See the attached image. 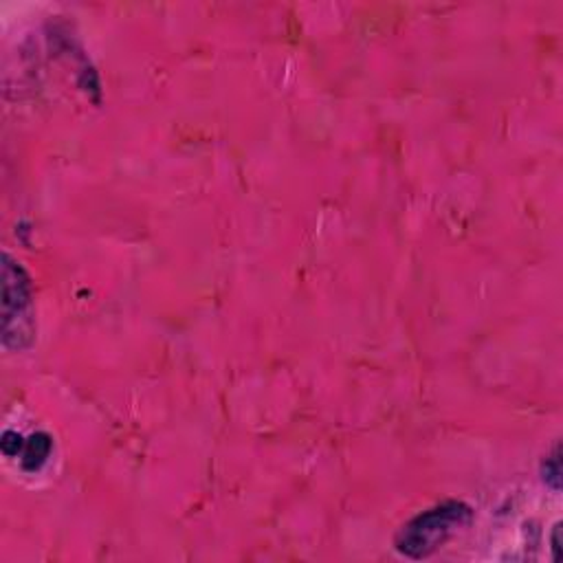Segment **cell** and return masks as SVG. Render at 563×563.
<instances>
[{
    "instance_id": "cell-3",
    "label": "cell",
    "mask_w": 563,
    "mask_h": 563,
    "mask_svg": "<svg viewBox=\"0 0 563 563\" xmlns=\"http://www.w3.org/2000/svg\"><path fill=\"white\" fill-rule=\"evenodd\" d=\"M51 453V438L47 434H34L22 447V466L29 471H36L47 462Z\"/></svg>"
},
{
    "instance_id": "cell-4",
    "label": "cell",
    "mask_w": 563,
    "mask_h": 563,
    "mask_svg": "<svg viewBox=\"0 0 563 563\" xmlns=\"http://www.w3.org/2000/svg\"><path fill=\"white\" fill-rule=\"evenodd\" d=\"M559 476H561V469H559V449H555V453L550 458L546 460V482H550L555 489H559Z\"/></svg>"
},
{
    "instance_id": "cell-2",
    "label": "cell",
    "mask_w": 563,
    "mask_h": 563,
    "mask_svg": "<svg viewBox=\"0 0 563 563\" xmlns=\"http://www.w3.org/2000/svg\"><path fill=\"white\" fill-rule=\"evenodd\" d=\"M34 339V288L27 271L9 253L3 255V343L22 350Z\"/></svg>"
},
{
    "instance_id": "cell-6",
    "label": "cell",
    "mask_w": 563,
    "mask_h": 563,
    "mask_svg": "<svg viewBox=\"0 0 563 563\" xmlns=\"http://www.w3.org/2000/svg\"><path fill=\"white\" fill-rule=\"evenodd\" d=\"M553 557L559 559V524L553 530Z\"/></svg>"
},
{
    "instance_id": "cell-5",
    "label": "cell",
    "mask_w": 563,
    "mask_h": 563,
    "mask_svg": "<svg viewBox=\"0 0 563 563\" xmlns=\"http://www.w3.org/2000/svg\"><path fill=\"white\" fill-rule=\"evenodd\" d=\"M22 447H24V443H22V438L16 432H5V436H3L5 455H18L22 451Z\"/></svg>"
},
{
    "instance_id": "cell-1",
    "label": "cell",
    "mask_w": 563,
    "mask_h": 563,
    "mask_svg": "<svg viewBox=\"0 0 563 563\" xmlns=\"http://www.w3.org/2000/svg\"><path fill=\"white\" fill-rule=\"evenodd\" d=\"M471 520V508L462 501H443L429 511L416 515L401 530L394 548L407 559H425L434 555L438 548L453 535L455 530L466 526Z\"/></svg>"
}]
</instances>
